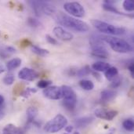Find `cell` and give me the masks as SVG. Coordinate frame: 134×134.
<instances>
[{"label": "cell", "mask_w": 134, "mask_h": 134, "mask_svg": "<svg viewBox=\"0 0 134 134\" xmlns=\"http://www.w3.org/2000/svg\"><path fill=\"white\" fill-rule=\"evenodd\" d=\"M5 51L7 52V53H9V54H12V53H13L16 52L15 48H13V46H7V47L5 48Z\"/></svg>", "instance_id": "1f68e13d"}, {"label": "cell", "mask_w": 134, "mask_h": 134, "mask_svg": "<svg viewBox=\"0 0 134 134\" xmlns=\"http://www.w3.org/2000/svg\"><path fill=\"white\" fill-rule=\"evenodd\" d=\"M39 76V74L35 71V70L28 68H24L18 72V77L19 79L24 80V81H34L35 79H37Z\"/></svg>", "instance_id": "9c48e42d"}, {"label": "cell", "mask_w": 134, "mask_h": 134, "mask_svg": "<svg viewBox=\"0 0 134 134\" xmlns=\"http://www.w3.org/2000/svg\"><path fill=\"white\" fill-rule=\"evenodd\" d=\"M38 109L35 107H29L27 109L26 114H27V123H31L35 121V118L38 115Z\"/></svg>", "instance_id": "2e32d148"}, {"label": "cell", "mask_w": 134, "mask_h": 134, "mask_svg": "<svg viewBox=\"0 0 134 134\" xmlns=\"http://www.w3.org/2000/svg\"><path fill=\"white\" fill-rule=\"evenodd\" d=\"M93 117H82V118H79L78 119H76V121L75 122V124L77 127L79 128H84L88 126L90 124L92 123V122L93 121Z\"/></svg>", "instance_id": "5bb4252c"}, {"label": "cell", "mask_w": 134, "mask_h": 134, "mask_svg": "<svg viewBox=\"0 0 134 134\" xmlns=\"http://www.w3.org/2000/svg\"><path fill=\"white\" fill-rule=\"evenodd\" d=\"M5 115V112L4 109L2 108H0V121L4 119Z\"/></svg>", "instance_id": "836d02e7"}, {"label": "cell", "mask_w": 134, "mask_h": 134, "mask_svg": "<svg viewBox=\"0 0 134 134\" xmlns=\"http://www.w3.org/2000/svg\"><path fill=\"white\" fill-rule=\"evenodd\" d=\"M123 7L126 11L132 12L134 9V2L132 0H126L123 2Z\"/></svg>", "instance_id": "d4e9b609"}, {"label": "cell", "mask_w": 134, "mask_h": 134, "mask_svg": "<svg viewBox=\"0 0 134 134\" xmlns=\"http://www.w3.org/2000/svg\"><path fill=\"white\" fill-rule=\"evenodd\" d=\"M45 97L49 100H60L63 98V91L61 86H49L43 90Z\"/></svg>", "instance_id": "ba28073f"}, {"label": "cell", "mask_w": 134, "mask_h": 134, "mask_svg": "<svg viewBox=\"0 0 134 134\" xmlns=\"http://www.w3.org/2000/svg\"><path fill=\"white\" fill-rule=\"evenodd\" d=\"M30 4L37 16H41L42 14L50 15L54 13L55 9L49 2L44 1H31Z\"/></svg>", "instance_id": "8992f818"}, {"label": "cell", "mask_w": 134, "mask_h": 134, "mask_svg": "<svg viewBox=\"0 0 134 134\" xmlns=\"http://www.w3.org/2000/svg\"><path fill=\"white\" fill-rule=\"evenodd\" d=\"M37 92V90L35 89V88H26L23 93H21V97H24V98H27L31 96V93H36Z\"/></svg>", "instance_id": "484cf974"}, {"label": "cell", "mask_w": 134, "mask_h": 134, "mask_svg": "<svg viewBox=\"0 0 134 134\" xmlns=\"http://www.w3.org/2000/svg\"><path fill=\"white\" fill-rule=\"evenodd\" d=\"M92 74L94 75V77H95V78H97L98 80H100V75H99V74H97V71L92 72Z\"/></svg>", "instance_id": "8d00e7d4"}, {"label": "cell", "mask_w": 134, "mask_h": 134, "mask_svg": "<svg viewBox=\"0 0 134 134\" xmlns=\"http://www.w3.org/2000/svg\"><path fill=\"white\" fill-rule=\"evenodd\" d=\"M53 33L57 38L63 40V41H71L73 39V37H74L71 32L66 31L65 29L59 26L55 27L53 28Z\"/></svg>", "instance_id": "8fae6325"}, {"label": "cell", "mask_w": 134, "mask_h": 134, "mask_svg": "<svg viewBox=\"0 0 134 134\" xmlns=\"http://www.w3.org/2000/svg\"><path fill=\"white\" fill-rule=\"evenodd\" d=\"M31 50L34 53H35L36 55H38L39 57H46L49 54V51L47 49H42V48L38 47L35 45L31 46Z\"/></svg>", "instance_id": "ffe728a7"}, {"label": "cell", "mask_w": 134, "mask_h": 134, "mask_svg": "<svg viewBox=\"0 0 134 134\" xmlns=\"http://www.w3.org/2000/svg\"><path fill=\"white\" fill-rule=\"evenodd\" d=\"M46 41H47L49 44H52V45H54V46H56V45L58 44V41H57L56 38H53V37H52L51 35H46Z\"/></svg>", "instance_id": "4dcf8cb0"}, {"label": "cell", "mask_w": 134, "mask_h": 134, "mask_svg": "<svg viewBox=\"0 0 134 134\" xmlns=\"http://www.w3.org/2000/svg\"><path fill=\"white\" fill-rule=\"evenodd\" d=\"M128 69H129V71H130V73H131V75H132V77H133L134 76V65H133V62H131L130 64H129V66H128Z\"/></svg>", "instance_id": "d6a6232c"}, {"label": "cell", "mask_w": 134, "mask_h": 134, "mask_svg": "<svg viewBox=\"0 0 134 134\" xmlns=\"http://www.w3.org/2000/svg\"><path fill=\"white\" fill-rule=\"evenodd\" d=\"M68 124V119L63 115L58 114L49 120L44 126V130L49 133H55L64 129Z\"/></svg>", "instance_id": "277c9868"}, {"label": "cell", "mask_w": 134, "mask_h": 134, "mask_svg": "<svg viewBox=\"0 0 134 134\" xmlns=\"http://www.w3.org/2000/svg\"><path fill=\"white\" fill-rule=\"evenodd\" d=\"M91 73V70H90V67L88 65H86L85 67L82 68L81 69L78 70L76 71V75L79 77H83V76H86L88 75H90Z\"/></svg>", "instance_id": "44dd1931"}, {"label": "cell", "mask_w": 134, "mask_h": 134, "mask_svg": "<svg viewBox=\"0 0 134 134\" xmlns=\"http://www.w3.org/2000/svg\"><path fill=\"white\" fill-rule=\"evenodd\" d=\"M118 113L119 112L115 110H104V109H97L94 112L97 118L100 119H104L107 121H111L118 115Z\"/></svg>", "instance_id": "30bf717a"}, {"label": "cell", "mask_w": 134, "mask_h": 134, "mask_svg": "<svg viewBox=\"0 0 134 134\" xmlns=\"http://www.w3.org/2000/svg\"><path fill=\"white\" fill-rule=\"evenodd\" d=\"M119 75V70L115 67H110L106 71H104V75L107 79L109 81H112L115 79Z\"/></svg>", "instance_id": "e0dca14e"}, {"label": "cell", "mask_w": 134, "mask_h": 134, "mask_svg": "<svg viewBox=\"0 0 134 134\" xmlns=\"http://www.w3.org/2000/svg\"><path fill=\"white\" fill-rule=\"evenodd\" d=\"M100 38L104 42L108 43L110 47L115 52L120 53H130L133 50V47L126 40L122 38H119L117 37L112 36H100Z\"/></svg>", "instance_id": "7a4b0ae2"}, {"label": "cell", "mask_w": 134, "mask_h": 134, "mask_svg": "<svg viewBox=\"0 0 134 134\" xmlns=\"http://www.w3.org/2000/svg\"><path fill=\"white\" fill-rule=\"evenodd\" d=\"M3 102H4V97L2 95H0V105H2Z\"/></svg>", "instance_id": "74e56055"}, {"label": "cell", "mask_w": 134, "mask_h": 134, "mask_svg": "<svg viewBox=\"0 0 134 134\" xmlns=\"http://www.w3.org/2000/svg\"><path fill=\"white\" fill-rule=\"evenodd\" d=\"M55 19L62 26L77 32H86L90 29L86 22L61 12L56 14Z\"/></svg>", "instance_id": "6da1fadb"}, {"label": "cell", "mask_w": 134, "mask_h": 134, "mask_svg": "<svg viewBox=\"0 0 134 134\" xmlns=\"http://www.w3.org/2000/svg\"><path fill=\"white\" fill-rule=\"evenodd\" d=\"M103 8H104V9H105L106 11H108V12H112V13L119 14V15H125L123 13L119 12L113 5H109V4H107V3H104L103 4Z\"/></svg>", "instance_id": "7402d4cb"}, {"label": "cell", "mask_w": 134, "mask_h": 134, "mask_svg": "<svg viewBox=\"0 0 134 134\" xmlns=\"http://www.w3.org/2000/svg\"><path fill=\"white\" fill-rule=\"evenodd\" d=\"M79 86L82 89L86 91H90L94 88V84L92 81L87 80V79H83L79 82Z\"/></svg>", "instance_id": "d6986e66"}, {"label": "cell", "mask_w": 134, "mask_h": 134, "mask_svg": "<svg viewBox=\"0 0 134 134\" xmlns=\"http://www.w3.org/2000/svg\"><path fill=\"white\" fill-rule=\"evenodd\" d=\"M33 44L32 42L28 39V38H23L21 41H20V46L22 48H25V47H27V46H31Z\"/></svg>", "instance_id": "f546056e"}, {"label": "cell", "mask_w": 134, "mask_h": 134, "mask_svg": "<svg viewBox=\"0 0 134 134\" xmlns=\"http://www.w3.org/2000/svg\"><path fill=\"white\" fill-rule=\"evenodd\" d=\"M73 129L74 127L71 126H66L65 127V131L67 132V133H70L73 131Z\"/></svg>", "instance_id": "e575fe53"}, {"label": "cell", "mask_w": 134, "mask_h": 134, "mask_svg": "<svg viewBox=\"0 0 134 134\" xmlns=\"http://www.w3.org/2000/svg\"><path fill=\"white\" fill-rule=\"evenodd\" d=\"M64 134H69V133H64ZM72 134H79V132H77V131H75V132H74Z\"/></svg>", "instance_id": "f35d334b"}, {"label": "cell", "mask_w": 134, "mask_h": 134, "mask_svg": "<svg viewBox=\"0 0 134 134\" xmlns=\"http://www.w3.org/2000/svg\"><path fill=\"white\" fill-rule=\"evenodd\" d=\"M120 85H121V79H120L119 78H118V76H117L115 79H113V80L111 81V83L110 86H111L112 89H116V88H118Z\"/></svg>", "instance_id": "f1b7e54d"}, {"label": "cell", "mask_w": 134, "mask_h": 134, "mask_svg": "<svg viewBox=\"0 0 134 134\" xmlns=\"http://www.w3.org/2000/svg\"><path fill=\"white\" fill-rule=\"evenodd\" d=\"M64 8L67 13H68L73 17H83L86 14V11L84 7L79 3L76 2H66L64 5Z\"/></svg>", "instance_id": "52a82bcc"}, {"label": "cell", "mask_w": 134, "mask_h": 134, "mask_svg": "<svg viewBox=\"0 0 134 134\" xmlns=\"http://www.w3.org/2000/svg\"><path fill=\"white\" fill-rule=\"evenodd\" d=\"M5 71V66H4V65L0 62V74L3 73Z\"/></svg>", "instance_id": "d590c367"}, {"label": "cell", "mask_w": 134, "mask_h": 134, "mask_svg": "<svg viewBox=\"0 0 134 134\" xmlns=\"http://www.w3.org/2000/svg\"><path fill=\"white\" fill-rule=\"evenodd\" d=\"M122 126L123 128L130 132L133 131L134 130V122L133 119H126L122 122Z\"/></svg>", "instance_id": "603a6c76"}, {"label": "cell", "mask_w": 134, "mask_h": 134, "mask_svg": "<svg viewBox=\"0 0 134 134\" xmlns=\"http://www.w3.org/2000/svg\"><path fill=\"white\" fill-rule=\"evenodd\" d=\"M15 78H14V75L12 73H8L4 78H3V82L5 85L6 86H10L14 82Z\"/></svg>", "instance_id": "cb8c5ba5"}, {"label": "cell", "mask_w": 134, "mask_h": 134, "mask_svg": "<svg viewBox=\"0 0 134 134\" xmlns=\"http://www.w3.org/2000/svg\"><path fill=\"white\" fill-rule=\"evenodd\" d=\"M27 24H28L31 27H38V26L41 24L40 22H39L38 20H36V19H35V18H32V17L28 18V20H27Z\"/></svg>", "instance_id": "83f0119b"}, {"label": "cell", "mask_w": 134, "mask_h": 134, "mask_svg": "<svg viewBox=\"0 0 134 134\" xmlns=\"http://www.w3.org/2000/svg\"><path fill=\"white\" fill-rule=\"evenodd\" d=\"M25 130L18 128L13 124H7L2 130V134H24Z\"/></svg>", "instance_id": "7c38bea8"}, {"label": "cell", "mask_w": 134, "mask_h": 134, "mask_svg": "<svg viewBox=\"0 0 134 134\" xmlns=\"http://www.w3.org/2000/svg\"><path fill=\"white\" fill-rule=\"evenodd\" d=\"M110 67H111L110 64L106 63V62H102V61H97L92 65V68L94 70V71H97V72L106 71Z\"/></svg>", "instance_id": "9a60e30c"}, {"label": "cell", "mask_w": 134, "mask_h": 134, "mask_svg": "<svg viewBox=\"0 0 134 134\" xmlns=\"http://www.w3.org/2000/svg\"><path fill=\"white\" fill-rule=\"evenodd\" d=\"M21 62H22L21 59H20L18 57L13 58V59L10 60L9 61H8V63L6 64V68L9 71L14 70V69L19 68L21 65Z\"/></svg>", "instance_id": "ac0fdd59"}, {"label": "cell", "mask_w": 134, "mask_h": 134, "mask_svg": "<svg viewBox=\"0 0 134 134\" xmlns=\"http://www.w3.org/2000/svg\"><path fill=\"white\" fill-rule=\"evenodd\" d=\"M61 88L63 91L62 104L64 107L69 111L74 110L77 104V95L75 92L68 86H62Z\"/></svg>", "instance_id": "5b68a950"}, {"label": "cell", "mask_w": 134, "mask_h": 134, "mask_svg": "<svg viewBox=\"0 0 134 134\" xmlns=\"http://www.w3.org/2000/svg\"><path fill=\"white\" fill-rule=\"evenodd\" d=\"M116 97V92L112 90H104L100 93L101 100L104 102H109L113 100Z\"/></svg>", "instance_id": "4fadbf2b"}, {"label": "cell", "mask_w": 134, "mask_h": 134, "mask_svg": "<svg viewBox=\"0 0 134 134\" xmlns=\"http://www.w3.org/2000/svg\"><path fill=\"white\" fill-rule=\"evenodd\" d=\"M51 84H52V81H50V80H40V81L37 83V86H38V87H39V88L46 89V88H48Z\"/></svg>", "instance_id": "4316f807"}, {"label": "cell", "mask_w": 134, "mask_h": 134, "mask_svg": "<svg viewBox=\"0 0 134 134\" xmlns=\"http://www.w3.org/2000/svg\"><path fill=\"white\" fill-rule=\"evenodd\" d=\"M91 24L96 29H97L99 31L102 33L113 35H123L126 32V29L122 27H115L111 24H108L100 20L93 19L91 20Z\"/></svg>", "instance_id": "3957f363"}]
</instances>
